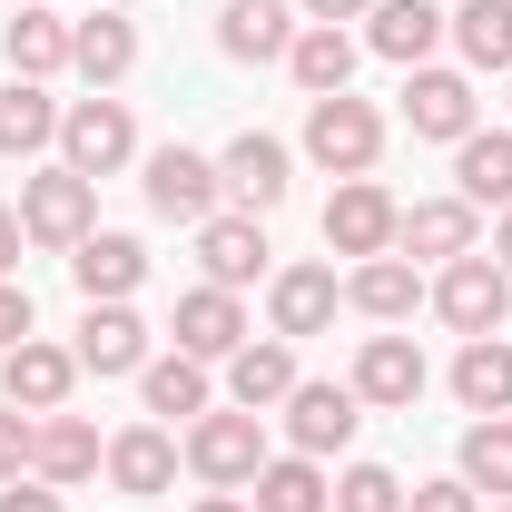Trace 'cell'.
Instances as JSON below:
<instances>
[{"label":"cell","mask_w":512,"mask_h":512,"mask_svg":"<svg viewBox=\"0 0 512 512\" xmlns=\"http://www.w3.org/2000/svg\"><path fill=\"white\" fill-rule=\"evenodd\" d=\"M306 158H316L325 178H375V158H384V109H375V99H355V89L306 99Z\"/></svg>","instance_id":"6da1fadb"},{"label":"cell","mask_w":512,"mask_h":512,"mask_svg":"<svg viewBox=\"0 0 512 512\" xmlns=\"http://www.w3.org/2000/svg\"><path fill=\"white\" fill-rule=\"evenodd\" d=\"M128 158H138V119H128V99L89 89V99H69V109H60V168H79V178L99 188V178H119Z\"/></svg>","instance_id":"7a4b0ae2"},{"label":"cell","mask_w":512,"mask_h":512,"mask_svg":"<svg viewBox=\"0 0 512 512\" xmlns=\"http://www.w3.org/2000/svg\"><path fill=\"white\" fill-rule=\"evenodd\" d=\"M256 463H266V424H256L247 404H227V414L207 404V414L188 424V473L207 483V493H247Z\"/></svg>","instance_id":"3957f363"},{"label":"cell","mask_w":512,"mask_h":512,"mask_svg":"<svg viewBox=\"0 0 512 512\" xmlns=\"http://www.w3.org/2000/svg\"><path fill=\"white\" fill-rule=\"evenodd\" d=\"M89 227H99V188H89L79 168H30V178H20V237H30V247L69 256Z\"/></svg>","instance_id":"277c9868"},{"label":"cell","mask_w":512,"mask_h":512,"mask_svg":"<svg viewBox=\"0 0 512 512\" xmlns=\"http://www.w3.org/2000/svg\"><path fill=\"white\" fill-rule=\"evenodd\" d=\"M138 188H148V207H158L168 227H207L217 197H227V178H217L207 148H178V138H168V148H148V178H138Z\"/></svg>","instance_id":"5b68a950"},{"label":"cell","mask_w":512,"mask_h":512,"mask_svg":"<svg viewBox=\"0 0 512 512\" xmlns=\"http://www.w3.org/2000/svg\"><path fill=\"white\" fill-rule=\"evenodd\" d=\"M424 306H434V316H444L453 335L473 345V335H493V325L512 316V276H503L483 247H473V256H453L444 276H434V296H424Z\"/></svg>","instance_id":"8992f818"},{"label":"cell","mask_w":512,"mask_h":512,"mask_svg":"<svg viewBox=\"0 0 512 512\" xmlns=\"http://www.w3.org/2000/svg\"><path fill=\"white\" fill-rule=\"evenodd\" d=\"M345 384H355V404H365V414H414V404H424V384H434V365H424V345H414V335H365Z\"/></svg>","instance_id":"52a82bcc"},{"label":"cell","mask_w":512,"mask_h":512,"mask_svg":"<svg viewBox=\"0 0 512 512\" xmlns=\"http://www.w3.org/2000/svg\"><path fill=\"white\" fill-rule=\"evenodd\" d=\"M473 247H483V207L473 197H414L394 217V256H414V266H453Z\"/></svg>","instance_id":"ba28073f"},{"label":"cell","mask_w":512,"mask_h":512,"mask_svg":"<svg viewBox=\"0 0 512 512\" xmlns=\"http://www.w3.org/2000/svg\"><path fill=\"white\" fill-rule=\"evenodd\" d=\"M404 128L414 138H444V148H463L473 128H483V99H473V79L463 69H404Z\"/></svg>","instance_id":"9c48e42d"},{"label":"cell","mask_w":512,"mask_h":512,"mask_svg":"<svg viewBox=\"0 0 512 512\" xmlns=\"http://www.w3.org/2000/svg\"><path fill=\"white\" fill-rule=\"evenodd\" d=\"M335 306H345V276H335V266H316V256H306V266H276V276H266V325H276L286 345L325 335V325H335Z\"/></svg>","instance_id":"30bf717a"},{"label":"cell","mask_w":512,"mask_h":512,"mask_svg":"<svg viewBox=\"0 0 512 512\" xmlns=\"http://www.w3.org/2000/svg\"><path fill=\"white\" fill-rule=\"evenodd\" d=\"M217 178H227V197H237L247 217H266V207H286V188H296V148L266 138V128H237L227 158H217Z\"/></svg>","instance_id":"8fae6325"},{"label":"cell","mask_w":512,"mask_h":512,"mask_svg":"<svg viewBox=\"0 0 512 512\" xmlns=\"http://www.w3.org/2000/svg\"><path fill=\"white\" fill-rule=\"evenodd\" d=\"M69 384H79V355L50 345V335H20V345L0 355V404H20V414H60Z\"/></svg>","instance_id":"7c38bea8"},{"label":"cell","mask_w":512,"mask_h":512,"mask_svg":"<svg viewBox=\"0 0 512 512\" xmlns=\"http://www.w3.org/2000/svg\"><path fill=\"white\" fill-rule=\"evenodd\" d=\"M355 424H365L355 384H296V394H286V444L306 453V463L345 453V444H355Z\"/></svg>","instance_id":"4fadbf2b"},{"label":"cell","mask_w":512,"mask_h":512,"mask_svg":"<svg viewBox=\"0 0 512 512\" xmlns=\"http://www.w3.org/2000/svg\"><path fill=\"white\" fill-rule=\"evenodd\" d=\"M69 276H79V296H89V306H119V296L148 286V247H138L128 227H89V237L69 247Z\"/></svg>","instance_id":"5bb4252c"},{"label":"cell","mask_w":512,"mask_h":512,"mask_svg":"<svg viewBox=\"0 0 512 512\" xmlns=\"http://www.w3.org/2000/svg\"><path fill=\"white\" fill-rule=\"evenodd\" d=\"M394 197L375 188V178H345V188L325 197V247L335 256H394Z\"/></svg>","instance_id":"9a60e30c"},{"label":"cell","mask_w":512,"mask_h":512,"mask_svg":"<svg viewBox=\"0 0 512 512\" xmlns=\"http://www.w3.org/2000/svg\"><path fill=\"white\" fill-rule=\"evenodd\" d=\"M424 296H434V286H424L414 256H355V266H345V306H355L365 325H404Z\"/></svg>","instance_id":"2e32d148"},{"label":"cell","mask_w":512,"mask_h":512,"mask_svg":"<svg viewBox=\"0 0 512 512\" xmlns=\"http://www.w3.org/2000/svg\"><path fill=\"white\" fill-rule=\"evenodd\" d=\"M168 335H178V355H197V365H227V355L247 345V306H237L227 286H188L178 316H168Z\"/></svg>","instance_id":"e0dca14e"},{"label":"cell","mask_w":512,"mask_h":512,"mask_svg":"<svg viewBox=\"0 0 512 512\" xmlns=\"http://www.w3.org/2000/svg\"><path fill=\"white\" fill-rule=\"evenodd\" d=\"M444 30H453V10H434V0H375L365 10V50L394 60V69H424Z\"/></svg>","instance_id":"ac0fdd59"},{"label":"cell","mask_w":512,"mask_h":512,"mask_svg":"<svg viewBox=\"0 0 512 512\" xmlns=\"http://www.w3.org/2000/svg\"><path fill=\"white\" fill-rule=\"evenodd\" d=\"M197 266H207V286H227V296L256 286V276H266V227H256L247 207H217V217L197 227Z\"/></svg>","instance_id":"d6986e66"},{"label":"cell","mask_w":512,"mask_h":512,"mask_svg":"<svg viewBox=\"0 0 512 512\" xmlns=\"http://www.w3.org/2000/svg\"><path fill=\"white\" fill-rule=\"evenodd\" d=\"M296 0H227V20H217V50L227 60H247V69H266V60H286L296 50Z\"/></svg>","instance_id":"ffe728a7"},{"label":"cell","mask_w":512,"mask_h":512,"mask_svg":"<svg viewBox=\"0 0 512 512\" xmlns=\"http://www.w3.org/2000/svg\"><path fill=\"white\" fill-rule=\"evenodd\" d=\"M69 355H79V375H138V365H148V325H138V306H128V296H119V306H89Z\"/></svg>","instance_id":"44dd1931"},{"label":"cell","mask_w":512,"mask_h":512,"mask_svg":"<svg viewBox=\"0 0 512 512\" xmlns=\"http://www.w3.org/2000/svg\"><path fill=\"white\" fill-rule=\"evenodd\" d=\"M296 345H286V335H266V345H237V355H227V404H247V414H266V404H286V394H296Z\"/></svg>","instance_id":"7402d4cb"},{"label":"cell","mask_w":512,"mask_h":512,"mask_svg":"<svg viewBox=\"0 0 512 512\" xmlns=\"http://www.w3.org/2000/svg\"><path fill=\"white\" fill-rule=\"evenodd\" d=\"M99 463H109V444H99V424H79V414H40V444H30V473H40V483H89V473H99Z\"/></svg>","instance_id":"603a6c76"},{"label":"cell","mask_w":512,"mask_h":512,"mask_svg":"<svg viewBox=\"0 0 512 512\" xmlns=\"http://www.w3.org/2000/svg\"><path fill=\"white\" fill-rule=\"evenodd\" d=\"M69 69H79L89 89H119L128 69H138V20H119V10L69 20Z\"/></svg>","instance_id":"cb8c5ba5"},{"label":"cell","mask_w":512,"mask_h":512,"mask_svg":"<svg viewBox=\"0 0 512 512\" xmlns=\"http://www.w3.org/2000/svg\"><path fill=\"white\" fill-rule=\"evenodd\" d=\"M119 493H168L178 483V434L168 424H128V434H109V463H99Z\"/></svg>","instance_id":"d4e9b609"},{"label":"cell","mask_w":512,"mask_h":512,"mask_svg":"<svg viewBox=\"0 0 512 512\" xmlns=\"http://www.w3.org/2000/svg\"><path fill=\"white\" fill-rule=\"evenodd\" d=\"M0 50H10V79H60L69 69V20L50 0H20V20L0 30Z\"/></svg>","instance_id":"484cf974"},{"label":"cell","mask_w":512,"mask_h":512,"mask_svg":"<svg viewBox=\"0 0 512 512\" xmlns=\"http://www.w3.org/2000/svg\"><path fill=\"white\" fill-rule=\"evenodd\" d=\"M247 503L256 512H335V483H325V463H306V453H266Z\"/></svg>","instance_id":"4316f807"},{"label":"cell","mask_w":512,"mask_h":512,"mask_svg":"<svg viewBox=\"0 0 512 512\" xmlns=\"http://www.w3.org/2000/svg\"><path fill=\"white\" fill-rule=\"evenodd\" d=\"M60 148V99L40 79H0V158H40Z\"/></svg>","instance_id":"83f0119b"},{"label":"cell","mask_w":512,"mask_h":512,"mask_svg":"<svg viewBox=\"0 0 512 512\" xmlns=\"http://www.w3.org/2000/svg\"><path fill=\"white\" fill-rule=\"evenodd\" d=\"M453 404L463 414H512V345L503 335H473L453 355Z\"/></svg>","instance_id":"f1b7e54d"},{"label":"cell","mask_w":512,"mask_h":512,"mask_svg":"<svg viewBox=\"0 0 512 512\" xmlns=\"http://www.w3.org/2000/svg\"><path fill=\"white\" fill-rule=\"evenodd\" d=\"M286 69H296V89H306V99H335V89L355 79V30L306 20V30H296V50H286Z\"/></svg>","instance_id":"f546056e"},{"label":"cell","mask_w":512,"mask_h":512,"mask_svg":"<svg viewBox=\"0 0 512 512\" xmlns=\"http://www.w3.org/2000/svg\"><path fill=\"white\" fill-rule=\"evenodd\" d=\"M453 178H463L453 197H473V207H512V138L503 128H473L453 148Z\"/></svg>","instance_id":"4dcf8cb0"},{"label":"cell","mask_w":512,"mask_h":512,"mask_svg":"<svg viewBox=\"0 0 512 512\" xmlns=\"http://www.w3.org/2000/svg\"><path fill=\"white\" fill-rule=\"evenodd\" d=\"M138 394H148V414H178V424H197V414L217 404L197 355H148V365H138Z\"/></svg>","instance_id":"1f68e13d"},{"label":"cell","mask_w":512,"mask_h":512,"mask_svg":"<svg viewBox=\"0 0 512 512\" xmlns=\"http://www.w3.org/2000/svg\"><path fill=\"white\" fill-rule=\"evenodd\" d=\"M453 473H463L473 493H503V503H512V414H473V424H463V453H453Z\"/></svg>","instance_id":"d6a6232c"},{"label":"cell","mask_w":512,"mask_h":512,"mask_svg":"<svg viewBox=\"0 0 512 512\" xmlns=\"http://www.w3.org/2000/svg\"><path fill=\"white\" fill-rule=\"evenodd\" d=\"M444 40L463 50V69H512V0H463Z\"/></svg>","instance_id":"836d02e7"},{"label":"cell","mask_w":512,"mask_h":512,"mask_svg":"<svg viewBox=\"0 0 512 512\" xmlns=\"http://www.w3.org/2000/svg\"><path fill=\"white\" fill-rule=\"evenodd\" d=\"M335 512H404V483L384 463H345L335 473Z\"/></svg>","instance_id":"e575fe53"},{"label":"cell","mask_w":512,"mask_h":512,"mask_svg":"<svg viewBox=\"0 0 512 512\" xmlns=\"http://www.w3.org/2000/svg\"><path fill=\"white\" fill-rule=\"evenodd\" d=\"M30 444H40V414L0 404V483H20V473H30Z\"/></svg>","instance_id":"d590c367"},{"label":"cell","mask_w":512,"mask_h":512,"mask_svg":"<svg viewBox=\"0 0 512 512\" xmlns=\"http://www.w3.org/2000/svg\"><path fill=\"white\" fill-rule=\"evenodd\" d=\"M404 512H483V493H473L463 473H444V483H414V493H404Z\"/></svg>","instance_id":"8d00e7d4"},{"label":"cell","mask_w":512,"mask_h":512,"mask_svg":"<svg viewBox=\"0 0 512 512\" xmlns=\"http://www.w3.org/2000/svg\"><path fill=\"white\" fill-rule=\"evenodd\" d=\"M0 512H60V483H40V473H20V483H0Z\"/></svg>","instance_id":"74e56055"},{"label":"cell","mask_w":512,"mask_h":512,"mask_svg":"<svg viewBox=\"0 0 512 512\" xmlns=\"http://www.w3.org/2000/svg\"><path fill=\"white\" fill-rule=\"evenodd\" d=\"M20 335H30V286H10V276H0V355H10Z\"/></svg>","instance_id":"f35d334b"},{"label":"cell","mask_w":512,"mask_h":512,"mask_svg":"<svg viewBox=\"0 0 512 512\" xmlns=\"http://www.w3.org/2000/svg\"><path fill=\"white\" fill-rule=\"evenodd\" d=\"M296 10H306V20H325V30H345V20H365L375 0H296Z\"/></svg>","instance_id":"ab89813d"},{"label":"cell","mask_w":512,"mask_h":512,"mask_svg":"<svg viewBox=\"0 0 512 512\" xmlns=\"http://www.w3.org/2000/svg\"><path fill=\"white\" fill-rule=\"evenodd\" d=\"M20 247H30V237H20V207H0V276L20 266Z\"/></svg>","instance_id":"60d3db41"},{"label":"cell","mask_w":512,"mask_h":512,"mask_svg":"<svg viewBox=\"0 0 512 512\" xmlns=\"http://www.w3.org/2000/svg\"><path fill=\"white\" fill-rule=\"evenodd\" d=\"M197 512H256L247 493H197Z\"/></svg>","instance_id":"b9f144b4"},{"label":"cell","mask_w":512,"mask_h":512,"mask_svg":"<svg viewBox=\"0 0 512 512\" xmlns=\"http://www.w3.org/2000/svg\"><path fill=\"white\" fill-rule=\"evenodd\" d=\"M493 266L512 276V207H503V227H493Z\"/></svg>","instance_id":"7bdbcfd3"},{"label":"cell","mask_w":512,"mask_h":512,"mask_svg":"<svg viewBox=\"0 0 512 512\" xmlns=\"http://www.w3.org/2000/svg\"><path fill=\"white\" fill-rule=\"evenodd\" d=\"M119 10H138V0H119Z\"/></svg>","instance_id":"ee69618b"},{"label":"cell","mask_w":512,"mask_h":512,"mask_svg":"<svg viewBox=\"0 0 512 512\" xmlns=\"http://www.w3.org/2000/svg\"><path fill=\"white\" fill-rule=\"evenodd\" d=\"M503 89H512V69H503Z\"/></svg>","instance_id":"f6af8a7d"},{"label":"cell","mask_w":512,"mask_h":512,"mask_svg":"<svg viewBox=\"0 0 512 512\" xmlns=\"http://www.w3.org/2000/svg\"><path fill=\"white\" fill-rule=\"evenodd\" d=\"M503 512H512V503H503Z\"/></svg>","instance_id":"bcb514c9"}]
</instances>
